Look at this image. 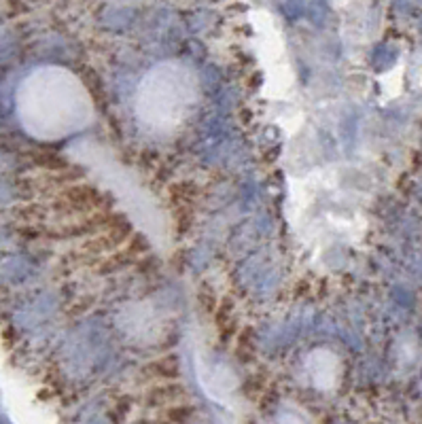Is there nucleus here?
I'll use <instances>...</instances> for the list:
<instances>
[{
	"label": "nucleus",
	"instance_id": "obj_1",
	"mask_svg": "<svg viewBox=\"0 0 422 424\" xmlns=\"http://www.w3.org/2000/svg\"><path fill=\"white\" fill-rule=\"evenodd\" d=\"M23 128L34 138L60 140L94 121V102L77 74L43 66L28 77L17 98Z\"/></svg>",
	"mask_w": 422,
	"mask_h": 424
},
{
	"label": "nucleus",
	"instance_id": "obj_2",
	"mask_svg": "<svg viewBox=\"0 0 422 424\" xmlns=\"http://www.w3.org/2000/svg\"><path fill=\"white\" fill-rule=\"evenodd\" d=\"M198 98V74L183 62H163L140 81L136 115L153 132H174L189 119Z\"/></svg>",
	"mask_w": 422,
	"mask_h": 424
}]
</instances>
